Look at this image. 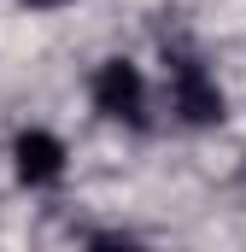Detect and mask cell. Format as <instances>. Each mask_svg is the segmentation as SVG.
<instances>
[{
  "mask_svg": "<svg viewBox=\"0 0 246 252\" xmlns=\"http://www.w3.org/2000/svg\"><path fill=\"white\" fill-rule=\"evenodd\" d=\"M94 106H100L112 124L141 129L147 124V76H141L129 59H106L100 70H94Z\"/></svg>",
  "mask_w": 246,
  "mask_h": 252,
  "instance_id": "obj_1",
  "label": "cell"
},
{
  "mask_svg": "<svg viewBox=\"0 0 246 252\" xmlns=\"http://www.w3.org/2000/svg\"><path fill=\"white\" fill-rule=\"evenodd\" d=\"M164 76H170V106L182 112L187 124H217V118H223V88L205 76V64H199V59L170 53Z\"/></svg>",
  "mask_w": 246,
  "mask_h": 252,
  "instance_id": "obj_2",
  "label": "cell"
},
{
  "mask_svg": "<svg viewBox=\"0 0 246 252\" xmlns=\"http://www.w3.org/2000/svg\"><path fill=\"white\" fill-rule=\"evenodd\" d=\"M12 164H18V176H24L30 188H47V182L64 176V147L47 129H30V135H18V147H12Z\"/></svg>",
  "mask_w": 246,
  "mask_h": 252,
  "instance_id": "obj_3",
  "label": "cell"
},
{
  "mask_svg": "<svg viewBox=\"0 0 246 252\" xmlns=\"http://www.w3.org/2000/svg\"><path fill=\"white\" fill-rule=\"evenodd\" d=\"M94 252H135V247H129V241H112V235H100V241H94Z\"/></svg>",
  "mask_w": 246,
  "mask_h": 252,
  "instance_id": "obj_4",
  "label": "cell"
}]
</instances>
